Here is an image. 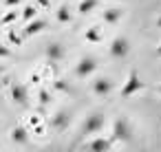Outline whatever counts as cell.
Returning <instances> with one entry per match:
<instances>
[{"mask_svg":"<svg viewBox=\"0 0 161 152\" xmlns=\"http://www.w3.org/2000/svg\"><path fill=\"white\" fill-rule=\"evenodd\" d=\"M104 126H106V115L99 112V110H95V112H91V115L84 119V123H82V134H86V137L97 134V132L104 130Z\"/></svg>","mask_w":161,"mask_h":152,"instance_id":"obj_1","label":"cell"},{"mask_svg":"<svg viewBox=\"0 0 161 152\" xmlns=\"http://www.w3.org/2000/svg\"><path fill=\"white\" fill-rule=\"evenodd\" d=\"M113 139L115 141H130L132 139V123L126 115L115 117L113 121Z\"/></svg>","mask_w":161,"mask_h":152,"instance_id":"obj_2","label":"cell"},{"mask_svg":"<svg viewBox=\"0 0 161 152\" xmlns=\"http://www.w3.org/2000/svg\"><path fill=\"white\" fill-rule=\"evenodd\" d=\"M143 79L139 77V73H130L128 77H126V82H124V86H121V90H119V95L124 97V99H128V97H132V95H137L139 90H143Z\"/></svg>","mask_w":161,"mask_h":152,"instance_id":"obj_3","label":"cell"},{"mask_svg":"<svg viewBox=\"0 0 161 152\" xmlns=\"http://www.w3.org/2000/svg\"><path fill=\"white\" fill-rule=\"evenodd\" d=\"M108 53H110V57H115V60H124V57L130 53V40L124 38V35L113 38V42H110V46H108Z\"/></svg>","mask_w":161,"mask_h":152,"instance_id":"obj_4","label":"cell"},{"mask_svg":"<svg viewBox=\"0 0 161 152\" xmlns=\"http://www.w3.org/2000/svg\"><path fill=\"white\" fill-rule=\"evenodd\" d=\"M113 88H115V84H113V79L110 77H95L93 82H91V90H93V95L95 97H108L110 93H113Z\"/></svg>","mask_w":161,"mask_h":152,"instance_id":"obj_5","label":"cell"},{"mask_svg":"<svg viewBox=\"0 0 161 152\" xmlns=\"http://www.w3.org/2000/svg\"><path fill=\"white\" fill-rule=\"evenodd\" d=\"M9 99L16 106H29V88L25 84H11L9 86Z\"/></svg>","mask_w":161,"mask_h":152,"instance_id":"obj_6","label":"cell"},{"mask_svg":"<svg viewBox=\"0 0 161 152\" xmlns=\"http://www.w3.org/2000/svg\"><path fill=\"white\" fill-rule=\"evenodd\" d=\"M71 110H58L51 119H49V126H51V130H55V132H64L69 126H71Z\"/></svg>","mask_w":161,"mask_h":152,"instance_id":"obj_7","label":"cell"},{"mask_svg":"<svg viewBox=\"0 0 161 152\" xmlns=\"http://www.w3.org/2000/svg\"><path fill=\"white\" fill-rule=\"evenodd\" d=\"M95 68H97V60H95L93 55H84V57H80V62L75 64V75H77V77H88V75L95 73Z\"/></svg>","mask_w":161,"mask_h":152,"instance_id":"obj_8","label":"cell"},{"mask_svg":"<svg viewBox=\"0 0 161 152\" xmlns=\"http://www.w3.org/2000/svg\"><path fill=\"white\" fill-rule=\"evenodd\" d=\"M64 55H66V49H64V44H62V42H51V44L47 46V60H49L51 64L62 62V60H64Z\"/></svg>","mask_w":161,"mask_h":152,"instance_id":"obj_9","label":"cell"},{"mask_svg":"<svg viewBox=\"0 0 161 152\" xmlns=\"http://www.w3.org/2000/svg\"><path fill=\"white\" fill-rule=\"evenodd\" d=\"M9 139H11L14 143L25 145V143H29V130H27L25 126H14V128L9 130Z\"/></svg>","mask_w":161,"mask_h":152,"instance_id":"obj_10","label":"cell"},{"mask_svg":"<svg viewBox=\"0 0 161 152\" xmlns=\"http://www.w3.org/2000/svg\"><path fill=\"white\" fill-rule=\"evenodd\" d=\"M121 16H124V11H121L119 7H108V9H104L102 20H104L106 24H117V22L121 20Z\"/></svg>","mask_w":161,"mask_h":152,"instance_id":"obj_11","label":"cell"},{"mask_svg":"<svg viewBox=\"0 0 161 152\" xmlns=\"http://www.w3.org/2000/svg\"><path fill=\"white\" fill-rule=\"evenodd\" d=\"M110 145H113V141L106 139V137H95V139H91V141L86 143V148H88V150H95V152L110 150Z\"/></svg>","mask_w":161,"mask_h":152,"instance_id":"obj_12","label":"cell"},{"mask_svg":"<svg viewBox=\"0 0 161 152\" xmlns=\"http://www.w3.org/2000/svg\"><path fill=\"white\" fill-rule=\"evenodd\" d=\"M47 29V22L44 20H29L27 22V27H25V35H38V33H42Z\"/></svg>","mask_w":161,"mask_h":152,"instance_id":"obj_13","label":"cell"},{"mask_svg":"<svg viewBox=\"0 0 161 152\" xmlns=\"http://www.w3.org/2000/svg\"><path fill=\"white\" fill-rule=\"evenodd\" d=\"M55 20H58L60 24L71 22V20H73V9H71L69 5H62V7L58 9V14H55Z\"/></svg>","mask_w":161,"mask_h":152,"instance_id":"obj_14","label":"cell"},{"mask_svg":"<svg viewBox=\"0 0 161 152\" xmlns=\"http://www.w3.org/2000/svg\"><path fill=\"white\" fill-rule=\"evenodd\" d=\"M97 0H80V5H77V11L82 14V16H88V14H93L95 9H97Z\"/></svg>","mask_w":161,"mask_h":152,"instance_id":"obj_15","label":"cell"},{"mask_svg":"<svg viewBox=\"0 0 161 152\" xmlns=\"http://www.w3.org/2000/svg\"><path fill=\"white\" fill-rule=\"evenodd\" d=\"M102 40V31H99V27H88L86 29V42H99Z\"/></svg>","mask_w":161,"mask_h":152,"instance_id":"obj_16","label":"cell"},{"mask_svg":"<svg viewBox=\"0 0 161 152\" xmlns=\"http://www.w3.org/2000/svg\"><path fill=\"white\" fill-rule=\"evenodd\" d=\"M36 14H38V9H36L33 5H27V7L22 9V20H25V22H29V20H33V18H36Z\"/></svg>","mask_w":161,"mask_h":152,"instance_id":"obj_17","label":"cell"},{"mask_svg":"<svg viewBox=\"0 0 161 152\" xmlns=\"http://www.w3.org/2000/svg\"><path fill=\"white\" fill-rule=\"evenodd\" d=\"M38 99H40L42 106H47V104L51 101V93H49V90H40V93H38Z\"/></svg>","mask_w":161,"mask_h":152,"instance_id":"obj_18","label":"cell"},{"mask_svg":"<svg viewBox=\"0 0 161 152\" xmlns=\"http://www.w3.org/2000/svg\"><path fill=\"white\" fill-rule=\"evenodd\" d=\"M55 88H58V90H71V86H69L64 79H58V82H55Z\"/></svg>","mask_w":161,"mask_h":152,"instance_id":"obj_19","label":"cell"},{"mask_svg":"<svg viewBox=\"0 0 161 152\" xmlns=\"http://www.w3.org/2000/svg\"><path fill=\"white\" fill-rule=\"evenodd\" d=\"M0 57H11V49H7V46H0Z\"/></svg>","mask_w":161,"mask_h":152,"instance_id":"obj_20","label":"cell"},{"mask_svg":"<svg viewBox=\"0 0 161 152\" xmlns=\"http://www.w3.org/2000/svg\"><path fill=\"white\" fill-rule=\"evenodd\" d=\"M9 40H11V42H16V44H22V38H20V35H16V33H11V35H9Z\"/></svg>","mask_w":161,"mask_h":152,"instance_id":"obj_21","label":"cell"},{"mask_svg":"<svg viewBox=\"0 0 161 152\" xmlns=\"http://www.w3.org/2000/svg\"><path fill=\"white\" fill-rule=\"evenodd\" d=\"M14 18H16V14H7V16L3 18V24H7V22H11Z\"/></svg>","mask_w":161,"mask_h":152,"instance_id":"obj_22","label":"cell"},{"mask_svg":"<svg viewBox=\"0 0 161 152\" xmlns=\"http://www.w3.org/2000/svg\"><path fill=\"white\" fill-rule=\"evenodd\" d=\"M38 5H40V7H49V5H51V0H38Z\"/></svg>","mask_w":161,"mask_h":152,"instance_id":"obj_23","label":"cell"},{"mask_svg":"<svg viewBox=\"0 0 161 152\" xmlns=\"http://www.w3.org/2000/svg\"><path fill=\"white\" fill-rule=\"evenodd\" d=\"M7 5H9V7H14V5H20V0H7Z\"/></svg>","mask_w":161,"mask_h":152,"instance_id":"obj_24","label":"cell"},{"mask_svg":"<svg viewBox=\"0 0 161 152\" xmlns=\"http://www.w3.org/2000/svg\"><path fill=\"white\" fill-rule=\"evenodd\" d=\"M157 29H161V16L157 18Z\"/></svg>","mask_w":161,"mask_h":152,"instance_id":"obj_25","label":"cell"},{"mask_svg":"<svg viewBox=\"0 0 161 152\" xmlns=\"http://www.w3.org/2000/svg\"><path fill=\"white\" fill-rule=\"evenodd\" d=\"M3 75H5V66H3V64H0V77H3Z\"/></svg>","mask_w":161,"mask_h":152,"instance_id":"obj_26","label":"cell"},{"mask_svg":"<svg viewBox=\"0 0 161 152\" xmlns=\"http://www.w3.org/2000/svg\"><path fill=\"white\" fill-rule=\"evenodd\" d=\"M157 55H161V44H159V46H157Z\"/></svg>","mask_w":161,"mask_h":152,"instance_id":"obj_27","label":"cell"},{"mask_svg":"<svg viewBox=\"0 0 161 152\" xmlns=\"http://www.w3.org/2000/svg\"><path fill=\"white\" fill-rule=\"evenodd\" d=\"M157 90H159V95H161V84H159V88H157Z\"/></svg>","mask_w":161,"mask_h":152,"instance_id":"obj_28","label":"cell"}]
</instances>
